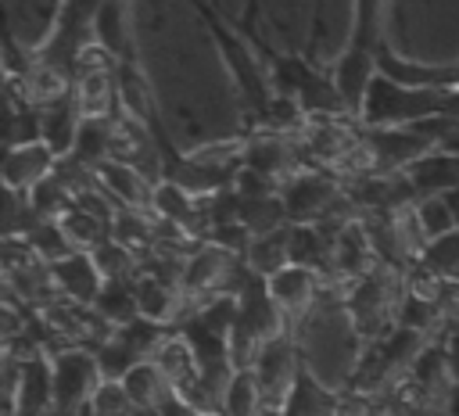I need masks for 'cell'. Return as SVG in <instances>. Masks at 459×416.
<instances>
[{
	"mask_svg": "<svg viewBox=\"0 0 459 416\" xmlns=\"http://www.w3.org/2000/svg\"><path fill=\"white\" fill-rule=\"evenodd\" d=\"M93 355H97V366H100V377H104V380H122L136 362H143V355L133 351L115 330H111V337H104V341L93 348Z\"/></svg>",
	"mask_w": 459,
	"mask_h": 416,
	"instance_id": "20",
	"label": "cell"
},
{
	"mask_svg": "<svg viewBox=\"0 0 459 416\" xmlns=\"http://www.w3.org/2000/svg\"><path fill=\"white\" fill-rule=\"evenodd\" d=\"M290 237H294V222L280 226V230H269L262 237H251L247 244V265L258 273V276H273L280 273L283 265H290Z\"/></svg>",
	"mask_w": 459,
	"mask_h": 416,
	"instance_id": "14",
	"label": "cell"
},
{
	"mask_svg": "<svg viewBox=\"0 0 459 416\" xmlns=\"http://www.w3.org/2000/svg\"><path fill=\"white\" fill-rule=\"evenodd\" d=\"M122 387H126V394L133 398L136 409H158L169 394H176L172 384H169V377L161 373V366H158L154 359L136 362V366L122 377Z\"/></svg>",
	"mask_w": 459,
	"mask_h": 416,
	"instance_id": "13",
	"label": "cell"
},
{
	"mask_svg": "<svg viewBox=\"0 0 459 416\" xmlns=\"http://www.w3.org/2000/svg\"><path fill=\"white\" fill-rule=\"evenodd\" d=\"M90 255H93V262H97V269H100L104 280H126V276L133 273V251H129L122 240H115V237H108V240H104L100 247H93Z\"/></svg>",
	"mask_w": 459,
	"mask_h": 416,
	"instance_id": "23",
	"label": "cell"
},
{
	"mask_svg": "<svg viewBox=\"0 0 459 416\" xmlns=\"http://www.w3.org/2000/svg\"><path fill=\"white\" fill-rule=\"evenodd\" d=\"M423 265H427L430 273H437L441 280L459 276V230H452L448 237L430 240L427 251H423Z\"/></svg>",
	"mask_w": 459,
	"mask_h": 416,
	"instance_id": "22",
	"label": "cell"
},
{
	"mask_svg": "<svg viewBox=\"0 0 459 416\" xmlns=\"http://www.w3.org/2000/svg\"><path fill=\"white\" fill-rule=\"evenodd\" d=\"M47 269H50V280L57 283V290L65 298H72L75 305H97L104 276H100V269H97L90 251H72V255L50 262Z\"/></svg>",
	"mask_w": 459,
	"mask_h": 416,
	"instance_id": "6",
	"label": "cell"
},
{
	"mask_svg": "<svg viewBox=\"0 0 459 416\" xmlns=\"http://www.w3.org/2000/svg\"><path fill=\"white\" fill-rule=\"evenodd\" d=\"M258 380V398H262V416H280L298 377H301V359L294 351V341L287 334H276L273 341H265L255 355V362L247 366Z\"/></svg>",
	"mask_w": 459,
	"mask_h": 416,
	"instance_id": "3",
	"label": "cell"
},
{
	"mask_svg": "<svg viewBox=\"0 0 459 416\" xmlns=\"http://www.w3.org/2000/svg\"><path fill=\"white\" fill-rule=\"evenodd\" d=\"M333 183L323 176H294L283 183V208H287V222L294 226H308L319 219L323 208H330L333 201Z\"/></svg>",
	"mask_w": 459,
	"mask_h": 416,
	"instance_id": "9",
	"label": "cell"
},
{
	"mask_svg": "<svg viewBox=\"0 0 459 416\" xmlns=\"http://www.w3.org/2000/svg\"><path fill=\"white\" fill-rule=\"evenodd\" d=\"M43 108V143L57 154V158H68L72 147H75V136H79V126H82V111H79V100H75V90L68 82L65 93H57L54 100L39 104Z\"/></svg>",
	"mask_w": 459,
	"mask_h": 416,
	"instance_id": "8",
	"label": "cell"
},
{
	"mask_svg": "<svg viewBox=\"0 0 459 416\" xmlns=\"http://www.w3.org/2000/svg\"><path fill=\"white\" fill-rule=\"evenodd\" d=\"M90 409H93V416H129L136 405H133V398L126 394L122 380H104V384L97 387Z\"/></svg>",
	"mask_w": 459,
	"mask_h": 416,
	"instance_id": "25",
	"label": "cell"
},
{
	"mask_svg": "<svg viewBox=\"0 0 459 416\" xmlns=\"http://www.w3.org/2000/svg\"><path fill=\"white\" fill-rule=\"evenodd\" d=\"M151 208L158 212V219L165 222H176V226H186L194 219V194L172 179H158L154 183V194H151Z\"/></svg>",
	"mask_w": 459,
	"mask_h": 416,
	"instance_id": "16",
	"label": "cell"
},
{
	"mask_svg": "<svg viewBox=\"0 0 459 416\" xmlns=\"http://www.w3.org/2000/svg\"><path fill=\"white\" fill-rule=\"evenodd\" d=\"M258 11H265V0H247V7H244V18H240V36H244V39L258 36V29H255V18H258Z\"/></svg>",
	"mask_w": 459,
	"mask_h": 416,
	"instance_id": "28",
	"label": "cell"
},
{
	"mask_svg": "<svg viewBox=\"0 0 459 416\" xmlns=\"http://www.w3.org/2000/svg\"><path fill=\"white\" fill-rule=\"evenodd\" d=\"M222 416H262V398H258V380L251 369H237L226 384L222 394Z\"/></svg>",
	"mask_w": 459,
	"mask_h": 416,
	"instance_id": "18",
	"label": "cell"
},
{
	"mask_svg": "<svg viewBox=\"0 0 459 416\" xmlns=\"http://www.w3.org/2000/svg\"><path fill=\"white\" fill-rule=\"evenodd\" d=\"M201 416H222V412H219V409H208V412H201Z\"/></svg>",
	"mask_w": 459,
	"mask_h": 416,
	"instance_id": "30",
	"label": "cell"
},
{
	"mask_svg": "<svg viewBox=\"0 0 459 416\" xmlns=\"http://www.w3.org/2000/svg\"><path fill=\"white\" fill-rule=\"evenodd\" d=\"M136 298H140V316L158 319V323H165V319L172 316V301H176L172 283L158 280L154 273H147V276L136 283Z\"/></svg>",
	"mask_w": 459,
	"mask_h": 416,
	"instance_id": "21",
	"label": "cell"
},
{
	"mask_svg": "<svg viewBox=\"0 0 459 416\" xmlns=\"http://www.w3.org/2000/svg\"><path fill=\"white\" fill-rule=\"evenodd\" d=\"M402 176L412 183V190L423 197V194H445L452 186H459V154H448V151H427L420 154L416 161H409L402 169Z\"/></svg>",
	"mask_w": 459,
	"mask_h": 416,
	"instance_id": "11",
	"label": "cell"
},
{
	"mask_svg": "<svg viewBox=\"0 0 459 416\" xmlns=\"http://www.w3.org/2000/svg\"><path fill=\"white\" fill-rule=\"evenodd\" d=\"M430 118H459V90H430V86H402L377 72V79L366 90L359 122L369 129H391V126H416Z\"/></svg>",
	"mask_w": 459,
	"mask_h": 416,
	"instance_id": "1",
	"label": "cell"
},
{
	"mask_svg": "<svg viewBox=\"0 0 459 416\" xmlns=\"http://www.w3.org/2000/svg\"><path fill=\"white\" fill-rule=\"evenodd\" d=\"M412 212H416V222H420V230H423L427 244L437 240V237H448L452 230H459V222H455V215H452V208L445 204L441 194H423V197L412 204Z\"/></svg>",
	"mask_w": 459,
	"mask_h": 416,
	"instance_id": "19",
	"label": "cell"
},
{
	"mask_svg": "<svg viewBox=\"0 0 459 416\" xmlns=\"http://www.w3.org/2000/svg\"><path fill=\"white\" fill-rule=\"evenodd\" d=\"M97 312H100V319L104 323H129V319H136L140 316V298H136V287H129L126 280H104V287H100V298H97V305H93Z\"/></svg>",
	"mask_w": 459,
	"mask_h": 416,
	"instance_id": "15",
	"label": "cell"
},
{
	"mask_svg": "<svg viewBox=\"0 0 459 416\" xmlns=\"http://www.w3.org/2000/svg\"><path fill=\"white\" fill-rule=\"evenodd\" d=\"M326 4H330V0H312V25H308V54H305V57H312L316 43H319L323 32H326Z\"/></svg>",
	"mask_w": 459,
	"mask_h": 416,
	"instance_id": "26",
	"label": "cell"
},
{
	"mask_svg": "<svg viewBox=\"0 0 459 416\" xmlns=\"http://www.w3.org/2000/svg\"><path fill=\"white\" fill-rule=\"evenodd\" d=\"M97 183L104 186L108 201H118L126 208H143V201L151 204V194H154V179H147L133 161H122V158H108L93 169Z\"/></svg>",
	"mask_w": 459,
	"mask_h": 416,
	"instance_id": "7",
	"label": "cell"
},
{
	"mask_svg": "<svg viewBox=\"0 0 459 416\" xmlns=\"http://www.w3.org/2000/svg\"><path fill=\"white\" fill-rule=\"evenodd\" d=\"M90 36L115 61H129V0H100L90 22Z\"/></svg>",
	"mask_w": 459,
	"mask_h": 416,
	"instance_id": "12",
	"label": "cell"
},
{
	"mask_svg": "<svg viewBox=\"0 0 459 416\" xmlns=\"http://www.w3.org/2000/svg\"><path fill=\"white\" fill-rule=\"evenodd\" d=\"M226 262H230V251H226L222 244H212V247H204L201 255H194L190 265L183 269L186 290H208L212 283H219V280L230 273Z\"/></svg>",
	"mask_w": 459,
	"mask_h": 416,
	"instance_id": "17",
	"label": "cell"
},
{
	"mask_svg": "<svg viewBox=\"0 0 459 416\" xmlns=\"http://www.w3.org/2000/svg\"><path fill=\"white\" fill-rule=\"evenodd\" d=\"M190 4H194L197 14L204 18V25H208V32H212V39H215V47H219V57L226 61V68H230V75H233V86H237V93H240L247 115L258 118V122H269V108H273V97H276V93H273L269 72L258 68L262 61L251 54V43H247L237 29H230V25L222 22V14L215 11L212 0H190Z\"/></svg>",
	"mask_w": 459,
	"mask_h": 416,
	"instance_id": "2",
	"label": "cell"
},
{
	"mask_svg": "<svg viewBox=\"0 0 459 416\" xmlns=\"http://www.w3.org/2000/svg\"><path fill=\"white\" fill-rule=\"evenodd\" d=\"M441 197H445V204L452 208V215H455V222H459V186H452V190H445Z\"/></svg>",
	"mask_w": 459,
	"mask_h": 416,
	"instance_id": "29",
	"label": "cell"
},
{
	"mask_svg": "<svg viewBox=\"0 0 459 416\" xmlns=\"http://www.w3.org/2000/svg\"><path fill=\"white\" fill-rule=\"evenodd\" d=\"M54 366V409L50 412H82L93 416L90 402L97 394V387L104 384L97 355L86 348H72V351H57L50 355Z\"/></svg>",
	"mask_w": 459,
	"mask_h": 416,
	"instance_id": "4",
	"label": "cell"
},
{
	"mask_svg": "<svg viewBox=\"0 0 459 416\" xmlns=\"http://www.w3.org/2000/svg\"><path fill=\"white\" fill-rule=\"evenodd\" d=\"M158 416H201V409L190 405V402L179 398V394H169V398L158 405Z\"/></svg>",
	"mask_w": 459,
	"mask_h": 416,
	"instance_id": "27",
	"label": "cell"
},
{
	"mask_svg": "<svg viewBox=\"0 0 459 416\" xmlns=\"http://www.w3.org/2000/svg\"><path fill=\"white\" fill-rule=\"evenodd\" d=\"M265 287H269V294H273L280 316H301V312L316 301L319 280H316V269L290 262V265H283L280 273H273V276L265 280Z\"/></svg>",
	"mask_w": 459,
	"mask_h": 416,
	"instance_id": "10",
	"label": "cell"
},
{
	"mask_svg": "<svg viewBox=\"0 0 459 416\" xmlns=\"http://www.w3.org/2000/svg\"><path fill=\"white\" fill-rule=\"evenodd\" d=\"M57 161L61 158L43 140L39 143H22V147H7V154H4V186L32 194L43 179L54 176Z\"/></svg>",
	"mask_w": 459,
	"mask_h": 416,
	"instance_id": "5",
	"label": "cell"
},
{
	"mask_svg": "<svg viewBox=\"0 0 459 416\" xmlns=\"http://www.w3.org/2000/svg\"><path fill=\"white\" fill-rule=\"evenodd\" d=\"M244 165L255 169V172H262V176H273V179H276V172L287 165V151H283L280 140H255V143L244 147Z\"/></svg>",
	"mask_w": 459,
	"mask_h": 416,
	"instance_id": "24",
	"label": "cell"
}]
</instances>
